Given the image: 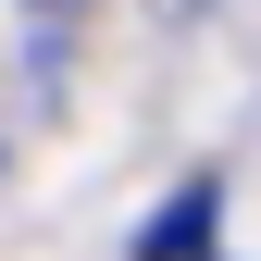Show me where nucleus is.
<instances>
[{
    "label": "nucleus",
    "mask_w": 261,
    "mask_h": 261,
    "mask_svg": "<svg viewBox=\"0 0 261 261\" xmlns=\"http://www.w3.org/2000/svg\"><path fill=\"white\" fill-rule=\"evenodd\" d=\"M212 212H224V187H212V174H199V187H174V212L137 237V261H199V249H212Z\"/></svg>",
    "instance_id": "nucleus-1"
},
{
    "label": "nucleus",
    "mask_w": 261,
    "mask_h": 261,
    "mask_svg": "<svg viewBox=\"0 0 261 261\" xmlns=\"http://www.w3.org/2000/svg\"><path fill=\"white\" fill-rule=\"evenodd\" d=\"M162 13H212V0H162Z\"/></svg>",
    "instance_id": "nucleus-2"
},
{
    "label": "nucleus",
    "mask_w": 261,
    "mask_h": 261,
    "mask_svg": "<svg viewBox=\"0 0 261 261\" xmlns=\"http://www.w3.org/2000/svg\"><path fill=\"white\" fill-rule=\"evenodd\" d=\"M38 13H75V0H38Z\"/></svg>",
    "instance_id": "nucleus-3"
}]
</instances>
